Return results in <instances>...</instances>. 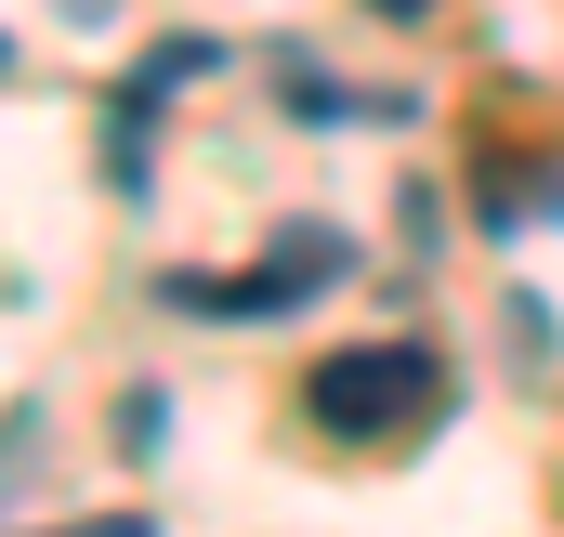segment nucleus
I'll list each match as a JSON object with an SVG mask.
<instances>
[{
  "label": "nucleus",
  "mask_w": 564,
  "mask_h": 537,
  "mask_svg": "<svg viewBox=\"0 0 564 537\" xmlns=\"http://www.w3.org/2000/svg\"><path fill=\"white\" fill-rule=\"evenodd\" d=\"M302 406H315L328 432H408V419L446 406V368H433L421 341H355V354H328V368L302 381Z\"/></svg>",
  "instance_id": "f257e3e1"
},
{
  "label": "nucleus",
  "mask_w": 564,
  "mask_h": 537,
  "mask_svg": "<svg viewBox=\"0 0 564 537\" xmlns=\"http://www.w3.org/2000/svg\"><path fill=\"white\" fill-rule=\"evenodd\" d=\"M328 275H341V237L289 223L263 263H237V275H171L158 302H171V315H210V328H263V315H289V302H315Z\"/></svg>",
  "instance_id": "f03ea898"
},
{
  "label": "nucleus",
  "mask_w": 564,
  "mask_h": 537,
  "mask_svg": "<svg viewBox=\"0 0 564 537\" xmlns=\"http://www.w3.org/2000/svg\"><path fill=\"white\" fill-rule=\"evenodd\" d=\"M53 537H144V512H93V525H53Z\"/></svg>",
  "instance_id": "7ed1b4c3"
},
{
  "label": "nucleus",
  "mask_w": 564,
  "mask_h": 537,
  "mask_svg": "<svg viewBox=\"0 0 564 537\" xmlns=\"http://www.w3.org/2000/svg\"><path fill=\"white\" fill-rule=\"evenodd\" d=\"M368 13H394V26H408V13H433V0H368Z\"/></svg>",
  "instance_id": "20e7f679"
},
{
  "label": "nucleus",
  "mask_w": 564,
  "mask_h": 537,
  "mask_svg": "<svg viewBox=\"0 0 564 537\" xmlns=\"http://www.w3.org/2000/svg\"><path fill=\"white\" fill-rule=\"evenodd\" d=\"M0 66H13V40H0Z\"/></svg>",
  "instance_id": "39448f33"
}]
</instances>
